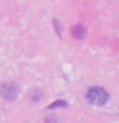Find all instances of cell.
<instances>
[{"label": "cell", "instance_id": "obj_1", "mask_svg": "<svg viewBox=\"0 0 119 123\" xmlns=\"http://www.w3.org/2000/svg\"><path fill=\"white\" fill-rule=\"evenodd\" d=\"M86 99L92 105H104L109 100V94L104 88L94 86V87L88 88V91L86 94Z\"/></svg>", "mask_w": 119, "mask_h": 123}, {"label": "cell", "instance_id": "obj_4", "mask_svg": "<svg viewBox=\"0 0 119 123\" xmlns=\"http://www.w3.org/2000/svg\"><path fill=\"white\" fill-rule=\"evenodd\" d=\"M67 106V103H65V101H61V100H60V101H55V103H54L53 104V105H50L49 106V109H53V108H55V106Z\"/></svg>", "mask_w": 119, "mask_h": 123}, {"label": "cell", "instance_id": "obj_3", "mask_svg": "<svg viewBox=\"0 0 119 123\" xmlns=\"http://www.w3.org/2000/svg\"><path fill=\"white\" fill-rule=\"evenodd\" d=\"M71 33L73 38L76 40H82V38L86 36V28L82 26V25H74L71 28Z\"/></svg>", "mask_w": 119, "mask_h": 123}, {"label": "cell", "instance_id": "obj_2", "mask_svg": "<svg viewBox=\"0 0 119 123\" xmlns=\"http://www.w3.org/2000/svg\"><path fill=\"white\" fill-rule=\"evenodd\" d=\"M0 94H1L3 99L8 100V101H14L19 95V86L14 82H5L0 87Z\"/></svg>", "mask_w": 119, "mask_h": 123}]
</instances>
